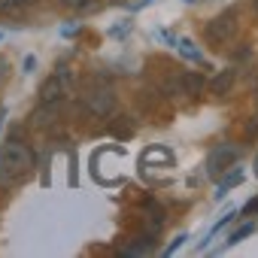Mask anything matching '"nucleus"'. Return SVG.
<instances>
[{"instance_id": "nucleus-1", "label": "nucleus", "mask_w": 258, "mask_h": 258, "mask_svg": "<svg viewBox=\"0 0 258 258\" xmlns=\"http://www.w3.org/2000/svg\"><path fill=\"white\" fill-rule=\"evenodd\" d=\"M34 170V152L19 143V140H7L0 146V188H13L22 179H28V173Z\"/></svg>"}, {"instance_id": "nucleus-2", "label": "nucleus", "mask_w": 258, "mask_h": 258, "mask_svg": "<svg viewBox=\"0 0 258 258\" xmlns=\"http://www.w3.org/2000/svg\"><path fill=\"white\" fill-rule=\"evenodd\" d=\"M82 106L91 115H100V118H109L115 112V91H112V85H109L106 76L91 79V85L82 91Z\"/></svg>"}, {"instance_id": "nucleus-3", "label": "nucleus", "mask_w": 258, "mask_h": 258, "mask_svg": "<svg viewBox=\"0 0 258 258\" xmlns=\"http://www.w3.org/2000/svg\"><path fill=\"white\" fill-rule=\"evenodd\" d=\"M240 31V10L237 7H228L225 13H219L213 22H207L204 28V40L216 49V46H228Z\"/></svg>"}, {"instance_id": "nucleus-4", "label": "nucleus", "mask_w": 258, "mask_h": 258, "mask_svg": "<svg viewBox=\"0 0 258 258\" xmlns=\"http://www.w3.org/2000/svg\"><path fill=\"white\" fill-rule=\"evenodd\" d=\"M146 64H152L149 67V82L155 85L158 94H179V76H182L179 64H173L167 58H158V55H152Z\"/></svg>"}, {"instance_id": "nucleus-5", "label": "nucleus", "mask_w": 258, "mask_h": 258, "mask_svg": "<svg viewBox=\"0 0 258 258\" xmlns=\"http://www.w3.org/2000/svg\"><path fill=\"white\" fill-rule=\"evenodd\" d=\"M70 85H73V73L64 64H58V70L40 85V103H61L70 94Z\"/></svg>"}, {"instance_id": "nucleus-6", "label": "nucleus", "mask_w": 258, "mask_h": 258, "mask_svg": "<svg viewBox=\"0 0 258 258\" xmlns=\"http://www.w3.org/2000/svg\"><path fill=\"white\" fill-rule=\"evenodd\" d=\"M237 158H240V149L234 143H216V149L207 158V173L210 176H222L228 167L237 164Z\"/></svg>"}, {"instance_id": "nucleus-7", "label": "nucleus", "mask_w": 258, "mask_h": 258, "mask_svg": "<svg viewBox=\"0 0 258 258\" xmlns=\"http://www.w3.org/2000/svg\"><path fill=\"white\" fill-rule=\"evenodd\" d=\"M234 85H237V70H234V67L219 70V73L207 82V88H210L213 97H228V94L234 91Z\"/></svg>"}, {"instance_id": "nucleus-8", "label": "nucleus", "mask_w": 258, "mask_h": 258, "mask_svg": "<svg viewBox=\"0 0 258 258\" xmlns=\"http://www.w3.org/2000/svg\"><path fill=\"white\" fill-rule=\"evenodd\" d=\"M58 109H61V103H40V106L31 112V124H34V127H55Z\"/></svg>"}, {"instance_id": "nucleus-9", "label": "nucleus", "mask_w": 258, "mask_h": 258, "mask_svg": "<svg viewBox=\"0 0 258 258\" xmlns=\"http://www.w3.org/2000/svg\"><path fill=\"white\" fill-rule=\"evenodd\" d=\"M204 88H207V79L201 76V73H195V70H182V76H179V94H188V97H201L204 94Z\"/></svg>"}, {"instance_id": "nucleus-10", "label": "nucleus", "mask_w": 258, "mask_h": 258, "mask_svg": "<svg viewBox=\"0 0 258 258\" xmlns=\"http://www.w3.org/2000/svg\"><path fill=\"white\" fill-rule=\"evenodd\" d=\"M240 182H243V170H240V167H234L231 173H225V176H222V182L216 185V201H222V198H225L234 185H240Z\"/></svg>"}, {"instance_id": "nucleus-11", "label": "nucleus", "mask_w": 258, "mask_h": 258, "mask_svg": "<svg viewBox=\"0 0 258 258\" xmlns=\"http://www.w3.org/2000/svg\"><path fill=\"white\" fill-rule=\"evenodd\" d=\"M112 137H118V140H127V137H134V131H137V124H134V118L131 115H118V121H112Z\"/></svg>"}, {"instance_id": "nucleus-12", "label": "nucleus", "mask_w": 258, "mask_h": 258, "mask_svg": "<svg viewBox=\"0 0 258 258\" xmlns=\"http://www.w3.org/2000/svg\"><path fill=\"white\" fill-rule=\"evenodd\" d=\"M176 46H179V52H182L185 58H191L195 64H207V58L198 52V46H195L191 40H185V37H176Z\"/></svg>"}, {"instance_id": "nucleus-13", "label": "nucleus", "mask_w": 258, "mask_h": 258, "mask_svg": "<svg viewBox=\"0 0 258 258\" xmlns=\"http://www.w3.org/2000/svg\"><path fill=\"white\" fill-rule=\"evenodd\" d=\"M243 140L246 143H258V115L246 118V124H243Z\"/></svg>"}, {"instance_id": "nucleus-14", "label": "nucleus", "mask_w": 258, "mask_h": 258, "mask_svg": "<svg viewBox=\"0 0 258 258\" xmlns=\"http://www.w3.org/2000/svg\"><path fill=\"white\" fill-rule=\"evenodd\" d=\"M252 231H255V225H252V222H246L243 228H237V231H231V237H228V246H234V243H240V240H243V237H249Z\"/></svg>"}, {"instance_id": "nucleus-15", "label": "nucleus", "mask_w": 258, "mask_h": 258, "mask_svg": "<svg viewBox=\"0 0 258 258\" xmlns=\"http://www.w3.org/2000/svg\"><path fill=\"white\" fill-rule=\"evenodd\" d=\"M185 240H188V237H185V234H179V237H176V240H173V243H170V246L164 249V255H173V252H176V249H179V246H182Z\"/></svg>"}, {"instance_id": "nucleus-16", "label": "nucleus", "mask_w": 258, "mask_h": 258, "mask_svg": "<svg viewBox=\"0 0 258 258\" xmlns=\"http://www.w3.org/2000/svg\"><path fill=\"white\" fill-rule=\"evenodd\" d=\"M127 31H131V25H127V22H124V25H121V28H118V25H115V28H112V31H109V34H112V37H124V34H127Z\"/></svg>"}, {"instance_id": "nucleus-17", "label": "nucleus", "mask_w": 258, "mask_h": 258, "mask_svg": "<svg viewBox=\"0 0 258 258\" xmlns=\"http://www.w3.org/2000/svg\"><path fill=\"white\" fill-rule=\"evenodd\" d=\"M7 76H10V61H7V58H0V82H4Z\"/></svg>"}, {"instance_id": "nucleus-18", "label": "nucleus", "mask_w": 258, "mask_h": 258, "mask_svg": "<svg viewBox=\"0 0 258 258\" xmlns=\"http://www.w3.org/2000/svg\"><path fill=\"white\" fill-rule=\"evenodd\" d=\"M34 67H37V58L28 55V58H25V73H34Z\"/></svg>"}, {"instance_id": "nucleus-19", "label": "nucleus", "mask_w": 258, "mask_h": 258, "mask_svg": "<svg viewBox=\"0 0 258 258\" xmlns=\"http://www.w3.org/2000/svg\"><path fill=\"white\" fill-rule=\"evenodd\" d=\"M255 210H258V198H252V201L243 207V213H246V216H249V213H255Z\"/></svg>"}, {"instance_id": "nucleus-20", "label": "nucleus", "mask_w": 258, "mask_h": 258, "mask_svg": "<svg viewBox=\"0 0 258 258\" xmlns=\"http://www.w3.org/2000/svg\"><path fill=\"white\" fill-rule=\"evenodd\" d=\"M252 10H255V13H258V0H252Z\"/></svg>"}, {"instance_id": "nucleus-21", "label": "nucleus", "mask_w": 258, "mask_h": 258, "mask_svg": "<svg viewBox=\"0 0 258 258\" xmlns=\"http://www.w3.org/2000/svg\"><path fill=\"white\" fill-rule=\"evenodd\" d=\"M0 40H4V34H0Z\"/></svg>"}, {"instance_id": "nucleus-22", "label": "nucleus", "mask_w": 258, "mask_h": 258, "mask_svg": "<svg viewBox=\"0 0 258 258\" xmlns=\"http://www.w3.org/2000/svg\"><path fill=\"white\" fill-rule=\"evenodd\" d=\"M255 103H258V97H255Z\"/></svg>"}, {"instance_id": "nucleus-23", "label": "nucleus", "mask_w": 258, "mask_h": 258, "mask_svg": "<svg viewBox=\"0 0 258 258\" xmlns=\"http://www.w3.org/2000/svg\"><path fill=\"white\" fill-rule=\"evenodd\" d=\"M188 4H191V0H188Z\"/></svg>"}]
</instances>
